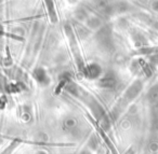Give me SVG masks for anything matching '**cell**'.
<instances>
[{
    "instance_id": "cell-2",
    "label": "cell",
    "mask_w": 158,
    "mask_h": 154,
    "mask_svg": "<svg viewBox=\"0 0 158 154\" xmlns=\"http://www.w3.org/2000/svg\"><path fill=\"white\" fill-rule=\"evenodd\" d=\"M38 154H44V152H39Z\"/></svg>"
},
{
    "instance_id": "cell-1",
    "label": "cell",
    "mask_w": 158,
    "mask_h": 154,
    "mask_svg": "<svg viewBox=\"0 0 158 154\" xmlns=\"http://www.w3.org/2000/svg\"><path fill=\"white\" fill-rule=\"evenodd\" d=\"M79 154H91V153L89 151H82V152H80Z\"/></svg>"
}]
</instances>
